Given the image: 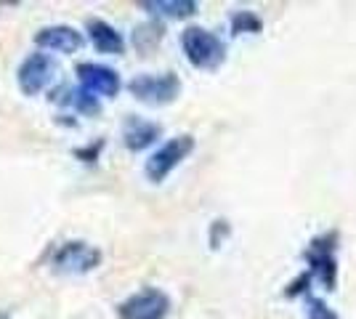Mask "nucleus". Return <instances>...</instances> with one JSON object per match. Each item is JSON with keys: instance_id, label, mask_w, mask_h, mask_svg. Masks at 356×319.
Listing matches in <instances>:
<instances>
[{"instance_id": "f257e3e1", "label": "nucleus", "mask_w": 356, "mask_h": 319, "mask_svg": "<svg viewBox=\"0 0 356 319\" xmlns=\"http://www.w3.org/2000/svg\"><path fill=\"white\" fill-rule=\"evenodd\" d=\"M181 51L194 69H202V72H216L226 61V43L216 32L197 24L181 32Z\"/></svg>"}, {"instance_id": "f03ea898", "label": "nucleus", "mask_w": 356, "mask_h": 319, "mask_svg": "<svg viewBox=\"0 0 356 319\" xmlns=\"http://www.w3.org/2000/svg\"><path fill=\"white\" fill-rule=\"evenodd\" d=\"M338 231H325L314 237L303 250V259L309 263V274L325 290H335L338 285Z\"/></svg>"}, {"instance_id": "7ed1b4c3", "label": "nucleus", "mask_w": 356, "mask_h": 319, "mask_svg": "<svg viewBox=\"0 0 356 319\" xmlns=\"http://www.w3.org/2000/svg\"><path fill=\"white\" fill-rule=\"evenodd\" d=\"M194 144L197 141H194L192 133H181V136L168 138L163 147H157L154 152L149 154L147 165H144V176L152 183H163L194 152Z\"/></svg>"}, {"instance_id": "20e7f679", "label": "nucleus", "mask_w": 356, "mask_h": 319, "mask_svg": "<svg viewBox=\"0 0 356 319\" xmlns=\"http://www.w3.org/2000/svg\"><path fill=\"white\" fill-rule=\"evenodd\" d=\"M128 91L134 93V99L149 106H165L178 99L181 80L176 72H141L128 83Z\"/></svg>"}, {"instance_id": "39448f33", "label": "nucleus", "mask_w": 356, "mask_h": 319, "mask_svg": "<svg viewBox=\"0 0 356 319\" xmlns=\"http://www.w3.org/2000/svg\"><path fill=\"white\" fill-rule=\"evenodd\" d=\"M99 263H102V250L83 240H70L59 245L56 253L51 256V266L59 274H88L99 269Z\"/></svg>"}, {"instance_id": "423d86ee", "label": "nucleus", "mask_w": 356, "mask_h": 319, "mask_svg": "<svg viewBox=\"0 0 356 319\" xmlns=\"http://www.w3.org/2000/svg\"><path fill=\"white\" fill-rule=\"evenodd\" d=\"M54 77H56V61L45 51H32L30 56L22 59L19 69H16V83L24 96L43 93L54 83Z\"/></svg>"}, {"instance_id": "0eeeda50", "label": "nucleus", "mask_w": 356, "mask_h": 319, "mask_svg": "<svg viewBox=\"0 0 356 319\" xmlns=\"http://www.w3.org/2000/svg\"><path fill=\"white\" fill-rule=\"evenodd\" d=\"M168 314H170V298L160 288L136 290L118 304L120 319H165Z\"/></svg>"}, {"instance_id": "6e6552de", "label": "nucleus", "mask_w": 356, "mask_h": 319, "mask_svg": "<svg viewBox=\"0 0 356 319\" xmlns=\"http://www.w3.org/2000/svg\"><path fill=\"white\" fill-rule=\"evenodd\" d=\"M74 75H77V85H80L83 91H88L90 96H96V99H112V96H118L120 88H122L120 75L112 67H106V64L80 61L77 69H74Z\"/></svg>"}, {"instance_id": "1a4fd4ad", "label": "nucleus", "mask_w": 356, "mask_h": 319, "mask_svg": "<svg viewBox=\"0 0 356 319\" xmlns=\"http://www.w3.org/2000/svg\"><path fill=\"white\" fill-rule=\"evenodd\" d=\"M35 46L45 54H77L86 46V38L70 24H51L35 32Z\"/></svg>"}, {"instance_id": "9d476101", "label": "nucleus", "mask_w": 356, "mask_h": 319, "mask_svg": "<svg viewBox=\"0 0 356 319\" xmlns=\"http://www.w3.org/2000/svg\"><path fill=\"white\" fill-rule=\"evenodd\" d=\"M163 136V125L138 115H128L122 120V144L128 152H144Z\"/></svg>"}, {"instance_id": "9b49d317", "label": "nucleus", "mask_w": 356, "mask_h": 319, "mask_svg": "<svg viewBox=\"0 0 356 319\" xmlns=\"http://www.w3.org/2000/svg\"><path fill=\"white\" fill-rule=\"evenodd\" d=\"M86 32H88L90 46L96 48L99 54H109V56H120L125 54V38L118 27H112L104 19H88L86 24Z\"/></svg>"}, {"instance_id": "f8f14e48", "label": "nucleus", "mask_w": 356, "mask_h": 319, "mask_svg": "<svg viewBox=\"0 0 356 319\" xmlns=\"http://www.w3.org/2000/svg\"><path fill=\"white\" fill-rule=\"evenodd\" d=\"M51 99L56 101L59 106L64 109H72L77 115H86V117H96L99 112H102V99H96V96H90L88 91H83L80 85H64L59 88L56 93H51Z\"/></svg>"}, {"instance_id": "ddd939ff", "label": "nucleus", "mask_w": 356, "mask_h": 319, "mask_svg": "<svg viewBox=\"0 0 356 319\" xmlns=\"http://www.w3.org/2000/svg\"><path fill=\"white\" fill-rule=\"evenodd\" d=\"M138 8H144L152 16H163V19H189L200 11L194 0H141Z\"/></svg>"}, {"instance_id": "4468645a", "label": "nucleus", "mask_w": 356, "mask_h": 319, "mask_svg": "<svg viewBox=\"0 0 356 319\" xmlns=\"http://www.w3.org/2000/svg\"><path fill=\"white\" fill-rule=\"evenodd\" d=\"M165 38V27L160 22H147V24H138L134 30V46L141 54H149L152 48L160 46V40Z\"/></svg>"}, {"instance_id": "2eb2a0df", "label": "nucleus", "mask_w": 356, "mask_h": 319, "mask_svg": "<svg viewBox=\"0 0 356 319\" xmlns=\"http://www.w3.org/2000/svg\"><path fill=\"white\" fill-rule=\"evenodd\" d=\"M229 24H232V32H234V35H258V32L264 30L261 16L252 14V11H234Z\"/></svg>"}, {"instance_id": "dca6fc26", "label": "nucleus", "mask_w": 356, "mask_h": 319, "mask_svg": "<svg viewBox=\"0 0 356 319\" xmlns=\"http://www.w3.org/2000/svg\"><path fill=\"white\" fill-rule=\"evenodd\" d=\"M306 306H309V319H338V314H335L322 298L306 295Z\"/></svg>"}, {"instance_id": "f3484780", "label": "nucleus", "mask_w": 356, "mask_h": 319, "mask_svg": "<svg viewBox=\"0 0 356 319\" xmlns=\"http://www.w3.org/2000/svg\"><path fill=\"white\" fill-rule=\"evenodd\" d=\"M306 285H312V274L309 272H303L293 285H287L284 295H287V298H298V295H303V293H306Z\"/></svg>"}, {"instance_id": "a211bd4d", "label": "nucleus", "mask_w": 356, "mask_h": 319, "mask_svg": "<svg viewBox=\"0 0 356 319\" xmlns=\"http://www.w3.org/2000/svg\"><path fill=\"white\" fill-rule=\"evenodd\" d=\"M102 147H104L102 141H99L96 147H93V144H88L86 149H74V157H80L83 163H96V157H99V149H102Z\"/></svg>"}, {"instance_id": "6ab92c4d", "label": "nucleus", "mask_w": 356, "mask_h": 319, "mask_svg": "<svg viewBox=\"0 0 356 319\" xmlns=\"http://www.w3.org/2000/svg\"><path fill=\"white\" fill-rule=\"evenodd\" d=\"M0 319H8V314H6V311H3V309H0Z\"/></svg>"}]
</instances>
